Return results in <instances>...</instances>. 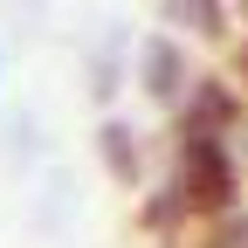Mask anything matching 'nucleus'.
I'll return each instance as SVG.
<instances>
[{"mask_svg": "<svg viewBox=\"0 0 248 248\" xmlns=\"http://www.w3.org/2000/svg\"><path fill=\"white\" fill-rule=\"evenodd\" d=\"M193 76H200V69L186 62V48H179L172 35H145V42H138V90H145L166 117H172V104L186 97V90H193Z\"/></svg>", "mask_w": 248, "mask_h": 248, "instance_id": "obj_1", "label": "nucleus"}, {"mask_svg": "<svg viewBox=\"0 0 248 248\" xmlns=\"http://www.w3.org/2000/svg\"><path fill=\"white\" fill-rule=\"evenodd\" d=\"M97 152H104V166L124 179V186H145V145H138V131L124 117H104L97 124Z\"/></svg>", "mask_w": 248, "mask_h": 248, "instance_id": "obj_2", "label": "nucleus"}, {"mask_svg": "<svg viewBox=\"0 0 248 248\" xmlns=\"http://www.w3.org/2000/svg\"><path fill=\"white\" fill-rule=\"evenodd\" d=\"M234 21V0H166V28H186L200 42H221Z\"/></svg>", "mask_w": 248, "mask_h": 248, "instance_id": "obj_3", "label": "nucleus"}, {"mask_svg": "<svg viewBox=\"0 0 248 248\" xmlns=\"http://www.w3.org/2000/svg\"><path fill=\"white\" fill-rule=\"evenodd\" d=\"M172 248H248V200L214 214V221H200V228H186Z\"/></svg>", "mask_w": 248, "mask_h": 248, "instance_id": "obj_4", "label": "nucleus"}, {"mask_svg": "<svg viewBox=\"0 0 248 248\" xmlns=\"http://www.w3.org/2000/svg\"><path fill=\"white\" fill-rule=\"evenodd\" d=\"M234 90H241V97H248V42H241V76H234Z\"/></svg>", "mask_w": 248, "mask_h": 248, "instance_id": "obj_5", "label": "nucleus"}, {"mask_svg": "<svg viewBox=\"0 0 248 248\" xmlns=\"http://www.w3.org/2000/svg\"><path fill=\"white\" fill-rule=\"evenodd\" d=\"M234 7H241V14H248V0H234Z\"/></svg>", "mask_w": 248, "mask_h": 248, "instance_id": "obj_6", "label": "nucleus"}]
</instances>
